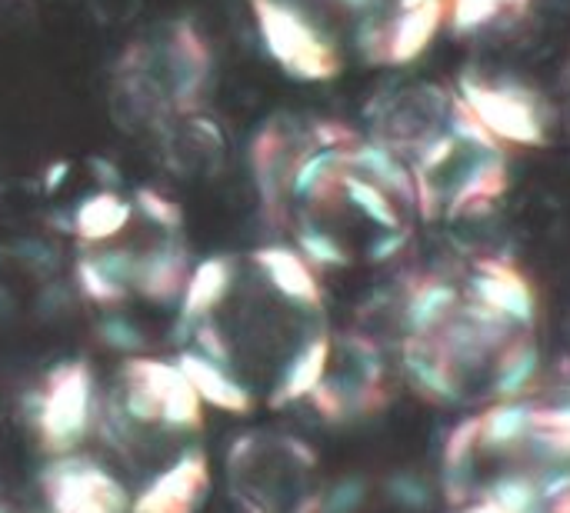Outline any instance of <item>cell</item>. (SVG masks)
I'll list each match as a JSON object with an SVG mask.
<instances>
[{"label":"cell","mask_w":570,"mask_h":513,"mask_svg":"<svg viewBox=\"0 0 570 513\" xmlns=\"http://www.w3.org/2000/svg\"><path fill=\"white\" fill-rule=\"evenodd\" d=\"M291 144L277 127H264L254 140V154H250V167L264 197V207H281V200L287 197V167H291Z\"/></svg>","instance_id":"14"},{"label":"cell","mask_w":570,"mask_h":513,"mask_svg":"<svg viewBox=\"0 0 570 513\" xmlns=\"http://www.w3.org/2000/svg\"><path fill=\"white\" fill-rule=\"evenodd\" d=\"M77 287H80V294H83L90 304H100V307H117V304H124V300L130 297V290H127L120 280H114V277L94 260V254H83V257L77 260Z\"/></svg>","instance_id":"15"},{"label":"cell","mask_w":570,"mask_h":513,"mask_svg":"<svg viewBox=\"0 0 570 513\" xmlns=\"http://www.w3.org/2000/svg\"><path fill=\"white\" fill-rule=\"evenodd\" d=\"M441 491L494 513H570V401L521 394L471 411L444 441Z\"/></svg>","instance_id":"2"},{"label":"cell","mask_w":570,"mask_h":513,"mask_svg":"<svg viewBox=\"0 0 570 513\" xmlns=\"http://www.w3.org/2000/svg\"><path fill=\"white\" fill-rule=\"evenodd\" d=\"M90 167H97V180L104 184V190H114V184L120 180V170L110 164V160H104V157H90Z\"/></svg>","instance_id":"22"},{"label":"cell","mask_w":570,"mask_h":513,"mask_svg":"<svg viewBox=\"0 0 570 513\" xmlns=\"http://www.w3.org/2000/svg\"><path fill=\"white\" fill-rule=\"evenodd\" d=\"M130 204H134V210H140L154 227L167 230L170 237L184 227V210H180V204H174L167 194H160V190H154V187H137Z\"/></svg>","instance_id":"16"},{"label":"cell","mask_w":570,"mask_h":513,"mask_svg":"<svg viewBox=\"0 0 570 513\" xmlns=\"http://www.w3.org/2000/svg\"><path fill=\"white\" fill-rule=\"evenodd\" d=\"M554 394H561V397H568V401H570V377H568V384H564V387H558Z\"/></svg>","instance_id":"24"},{"label":"cell","mask_w":570,"mask_h":513,"mask_svg":"<svg viewBox=\"0 0 570 513\" xmlns=\"http://www.w3.org/2000/svg\"><path fill=\"white\" fill-rule=\"evenodd\" d=\"M194 337H197V354H200V357H207L210 364H217V367H224V371L234 367L237 351H234L230 337H224V334L214 327V320L204 317V320L194 327Z\"/></svg>","instance_id":"19"},{"label":"cell","mask_w":570,"mask_h":513,"mask_svg":"<svg viewBox=\"0 0 570 513\" xmlns=\"http://www.w3.org/2000/svg\"><path fill=\"white\" fill-rule=\"evenodd\" d=\"M30 421L50 454H70L94 424V374L83 361H67L47 374L43 391L30 397Z\"/></svg>","instance_id":"5"},{"label":"cell","mask_w":570,"mask_h":513,"mask_svg":"<svg viewBox=\"0 0 570 513\" xmlns=\"http://www.w3.org/2000/svg\"><path fill=\"white\" fill-rule=\"evenodd\" d=\"M401 367L424 401L451 411L471 414L528 394L541 371L531 280L498 257L421 280L404 304Z\"/></svg>","instance_id":"1"},{"label":"cell","mask_w":570,"mask_h":513,"mask_svg":"<svg viewBox=\"0 0 570 513\" xmlns=\"http://www.w3.org/2000/svg\"><path fill=\"white\" fill-rule=\"evenodd\" d=\"M448 10H451V0H438V3H428V7H414V10H401V13H391L387 20V57L384 63H411L417 60L434 33L441 30V23L448 20Z\"/></svg>","instance_id":"12"},{"label":"cell","mask_w":570,"mask_h":513,"mask_svg":"<svg viewBox=\"0 0 570 513\" xmlns=\"http://www.w3.org/2000/svg\"><path fill=\"white\" fill-rule=\"evenodd\" d=\"M73 234L87 244H104L114 240L127 230V224L134 220V204L124 200L117 190H97L90 197H83L73 207Z\"/></svg>","instance_id":"13"},{"label":"cell","mask_w":570,"mask_h":513,"mask_svg":"<svg viewBox=\"0 0 570 513\" xmlns=\"http://www.w3.org/2000/svg\"><path fill=\"white\" fill-rule=\"evenodd\" d=\"M70 170H73V164H70V160H57V164L43 167V177H40L43 194H57V190L67 184V174H70Z\"/></svg>","instance_id":"20"},{"label":"cell","mask_w":570,"mask_h":513,"mask_svg":"<svg viewBox=\"0 0 570 513\" xmlns=\"http://www.w3.org/2000/svg\"><path fill=\"white\" fill-rule=\"evenodd\" d=\"M40 484L53 513H130L127 491L83 457L63 454L43 471Z\"/></svg>","instance_id":"6"},{"label":"cell","mask_w":570,"mask_h":513,"mask_svg":"<svg viewBox=\"0 0 570 513\" xmlns=\"http://www.w3.org/2000/svg\"><path fill=\"white\" fill-rule=\"evenodd\" d=\"M250 264L274 297L287 300L291 307L324 314V290L314 277V267L294 247H261L250 254Z\"/></svg>","instance_id":"8"},{"label":"cell","mask_w":570,"mask_h":513,"mask_svg":"<svg viewBox=\"0 0 570 513\" xmlns=\"http://www.w3.org/2000/svg\"><path fill=\"white\" fill-rule=\"evenodd\" d=\"M458 97L501 144L544 147L551 140V124L541 93L514 77L464 73Z\"/></svg>","instance_id":"4"},{"label":"cell","mask_w":570,"mask_h":513,"mask_svg":"<svg viewBox=\"0 0 570 513\" xmlns=\"http://www.w3.org/2000/svg\"><path fill=\"white\" fill-rule=\"evenodd\" d=\"M0 513H17V511H13V507H10L7 501H0Z\"/></svg>","instance_id":"25"},{"label":"cell","mask_w":570,"mask_h":513,"mask_svg":"<svg viewBox=\"0 0 570 513\" xmlns=\"http://www.w3.org/2000/svg\"><path fill=\"white\" fill-rule=\"evenodd\" d=\"M97 334H100V341L110 347V351H120V354H140L144 351V344H147V337H144V331L130 320V317H124V314H107L100 324H97Z\"/></svg>","instance_id":"18"},{"label":"cell","mask_w":570,"mask_h":513,"mask_svg":"<svg viewBox=\"0 0 570 513\" xmlns=\"http://www.w3.org/2000/svg\"><path fill=\"white\" fill-rule=\"evenodd\" d=\"M187 250L177 240L154 244L150 250L137 254L134 267V290L150 304H174L187 284Z\"/></svg>","instance_id":"9"},{"label":"cell","mask_w":570,"mask_h":513,"mask_svg":"<svg viewBox=\"0 0 570 513\" xmlns=\"http://www.w3.org/2000/svg\"><path fill=\"white\" fill-rule=\"evenodd\" d=\"M331 3H337L341 10L354 13L357 20H364V17H374V13H381V10H377V7H381V0H331Z\"/></svg>","instance_id":"21"},{"label":"cell","mask_w":570,"mask_h":513,"mask_svg":"<svg viewBox=\"0 0 570 513\" xmlns=\"http://www.w3.org/2000/svg\"><path fill=\"white\" fill-rule=\"evenodd\" d=\"M237 280V264L230 257H207L200 260L184 284L180 294V317H177V331H194L234 287Z\"/></svg>","instance_id":"10"},{"label":"cell","mask_w":570,"mask_h":513,"mask_svg":"<svg viewBox=\"0 0 570 513\" xmlns=\"http://www.w3.org/2000/svg\"><path fill=\"white\" fill-rule=\"evenodd\" d=\"M207 491H210L207 457L200 451H190L164 474H157L130 501V513H197Z\"/></svg>","instance_id":"7"},{"label":"cell","mask_w":570,"mask_h":513,"mask_svg":"<svg viewBox=\"0 0 570 513\" xmlns=\"http://www.w3.org/2000/svg\"><path fill=\"white\" fill-rule=\"evenodd\" d=\"M174 364L180 367V374L187 377V384L197 391V397L204 404H214L217 411H227V414L254 411V391L247 384H240L230 371L200 357L197 351H184Z\"/></svg>","instance_id":"11"},{"label":"cell","mask_w":570,"mask_h":513,"mask_svg":"<svg viewBox=\"0 0 570 513\" xmlns=\"http://www.w3.org/2000/svg\"><path fill=\"white\" fill-rule=\"evenodd\" d=\"M444 513H494V511H488V507H474V504H448V511Z\"/></svg>","instance_id":"23"},{"label":"cell","mask_w":570,"mask_h":513,"mask_svg":"<svg viewBox=\"0 0 570 513\" xmlns=\"http://www.w3.org/2000/svg\"><path fill=\"white\" fill-rule=\"evenodd\" d=\"M521 0H451V23L454 30L461 33H471V30H481L484 23H491L494 17H501L504 10H514Z\"/></svg>","instance_id":"17"},{"label":"cell","mask_w":570,"mask_h":513,"mask_svg":"<svg viewBox=\"0 0 570 513\" xmlns=\"http://www.w3.org/2000/svg\"><path fill=\"white\" fill-rule=\"evenodd\" d=\"M267 53L297 80H327L341 73V50L321 23L291 0H250Z\"/></svg>","instance_id":"3"}]
</instances>
